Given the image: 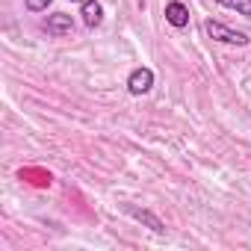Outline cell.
Returning <instances> with one entry per match:
<instances>
[{"label": "cell", "instance_id": "4", "mask_svg": "<svg viewBox=\"0 0 251 251\" xmlns=\"http://www.w3.org/2000/svg\"><path fill=\"white\" fill-rule=\"evenodd\" d=\"M45 27H48L50 36H71V33H74V21H71V15H65V12L50 15Z\"/></svg>", "mask_w": 251, "mask_h": 251}, {"label": "cell", "instance_id": "8", "mask_svg": "<svg viewBox=\"0 0 251 251\" xmlns=\"http://www.w3.org/2000/svg\"><path fill=\"white\" fill-rule=\"evenodd\" d=\"M50 3H53V0H27V9L30 12H45Z\"/></svg>", "mask_w": 251, "mask_h": 251}, {"label": "cell", "instance_id": "7", "mask_svg": "<svg viewBox=\"0 0 251 251\" xmlns=\"http://www.w3.org/2000/svg\"><path fill=\"white\" fill-rule=\"evenodd\" d=\"M219 6H225V9H233V12H239V15H248L251 18V0H216Z\"/></svg>", "mask_w": 251, "mask_h": 251}, {"label": "cell", "instance_id": "6", "mask_svg": "<svg viewBox=\"0 0 251 251\" xmlns=\"http://www.w3.org/2000/svg\"><path fill=\"white\" fill-rule=\"evenodd\" d=\"M83 24L86 27H98L100 21H103V9H100V3L98 0H83Z\"/></svg>", "mask_w": 251, "mask_h": 251}, {"label": "cell", "instance_id": "3", "mask_svg": "<svg viewBox=\"0 0 251 251\" xmlns=\"http://www.w3.org/2000/svg\"><path fill=\"white\" fill-rule=\"evenodd\" d=\"M166 21L177 30H183L189 24V9L180 3V0H172V3H166Z\"/></svg>", "mask_w": 251, "mask_h": 251}, {"label": "cell", "instance_id": "5", "mask_svg": "<svg viewBox=\"0 0 251 251\" xmlns=\"http://www.w3.org/2000/svg\"><path fill=\"white\" fill-rule=\"evenodd\" d=\"M124 210H127V213H130V216H133L136 222L148 225V227H151L154 233H163V230H166V225H163V222H160V219H157V216H154L151 210H139V207H133V204H127Z\"/></svg>", "mask_w": 251, "mask_h": 251}, {"label": "cell", "instance_id": "9", "mask_svg": "<svg viewBox=\"0 0 251 251\" xmlns=\"http://www.w3.org/2000/svg\"><path fill=\"white\" fill-rule=\"evenodd\" d=\"M74 3H83V0H74Z\"/></svg>", "mask_w": 251, "mask_h": 251}, {"label": "cell", "instance_id": "2", "mask_svg": "<svg viewBox=\"0 0 251 251\" xmlns=\"http://www.w3.org/2000/svg\"><path fill=\"white\" fill-rule=\"evenodd\" d=\"M151 86H154V71L151 68H133L130 71V77H127L130 95H145V92H151Z\"/></svg>", "mask_w": 251, "mask_h": 251}, {"label": "cell", "instance_id": "1", "mask_svg": "<svg viewBox=\"0 0 251 251\" xmlns=\"http://www.w3.org/2000/svg\"><path fill=\"white\" fill-rule=\"evenodd\" d=\"M204 30H207V36L210 39H216V42H225V45H248V36L245 33H239V30H230V27H225L222 21H204Z\"/></svg>", "mask_w": 251, "mask_h": 251}]
</instances>
